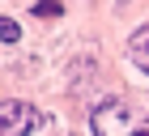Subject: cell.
Masks as SVG:
<instances>
[{
    "instance_id": "7a4b0ae2",
    "label": "cell",
    "mask_w": 149,
    "mask_h": 136,
    "mask_svg": "<svg viewBox=\"0 0 149 136\" xmlns=\"http://www.w3.org/2000/svg\"><path fill=\"white\" fill-rule=\"evenodd\" d=\"M34 124H38V111H30L26 102L9 98L4 106H0V136H26Z\"/></svg>"
},
{
    "instance_id": "5b68a950",
    "label": "cell",
    "mask_w": 149,
    "mask_h": 136,
    "mask_svg": "<svg viewBox=\"0 0 149 136\" xmlns=\"http://www.w3.org/2000/svg\"><path fill=\"white\" fill-rule=\"evenodd\" d=\"M22 38V30H17V22L13 17H4V43H17Z\"/></svg>"
},
{
    "instance_id": "6da1fadb",
    "label": "cell",
    "mask_w": 149,
    "mask_h": 136,
    "mask_svg": "<svg viewBox=\"0 0 149 136\" xmlns=\"http://www.w3.org/2000/svg\"><path fill=\"white\" fill-rule=\"evenodd\" d=\"M94 136H149V119L136 115L128 102L111 98L102 106H94Z\"/></svg>"
},
{
    "instance_id": "277c9868",
    "label": "cell",
    "mask_w": 149,
    "mask_h": 136,
    "mask_svg": "<svg viewBox=\"0 0 149 136\" xmlns=\"http://www.w3.org/2000/svg\"><path fill=\"white\" fill-rule=\"evenodd\" d=\"M34 13H38V17H56V13H60V4H56V0H38V4H34Z\"/></svg>"
},
{
    "instance_id": "3957f363",
    "label": "cell",
    "mask_w": 149,
    "mask_h": 136,
    "mask_svg": "<svg viewBox=\"0 0 149 136\" xmlns=\"http://www.w3.org/2000/svg\"><path fill=\"white\" fill-rule=\"evenodd\" d=\"M132 64H136L141 72H149V26H141V30L132 34Z\"/></svg>"
}]
</instances>
